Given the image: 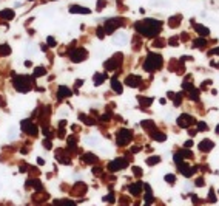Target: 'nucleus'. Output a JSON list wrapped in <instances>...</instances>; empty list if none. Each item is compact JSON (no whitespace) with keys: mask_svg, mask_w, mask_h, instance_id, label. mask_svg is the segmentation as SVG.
<instances>
[{"mask_svg":"<svg viewBox=\"0 0 219 206\" xmlns=\"http://www.w3.org/2000/svg\"><path fill=\"white\" fill-rule=\"evenodd\" d=\"M10 138H16V127H12L10 130Z\"/></svg>","mask_w":219,"mask_h":206,"instance_id":"25","label":"nucleus"},{"mask_svg":"<svg viewBox=\"0 0 219 206\" xmlns=\"http://www.w3.org/2000/svg\"><path fill=\"white\" fill-rule=\"evenodd\" d=\"M70 12H73V14H90V10L88 8H82V6H71L70 8Z\"/></svg>","mask_w":219,"mask_h":206,"instance_id":"10","label":"nucleus"},{"mask_svg":"<svg viewBox=\"0 0 219 206\" xmlns=\"http://www.w3.org/2000/svg\"><path fill=\"white\" fill-rule=\"evenodd\" d=\"M97 36H99L100 39L104 37V30H102V28H99V30H97Z\"/></svg>","mask_w":219,"mask_h":206,"instance_id":"27","label":"nucleus"},{"mask_svg":"<svg viewBox=\"0 0 219 206\" xmlns=\"http://www.w3.org/2000/svg\"><path fill=\"white\" fill-rule=\"evenodd\" d=\"M45 73H46V71H45V68H43V67H37V68L34 70V76H35V78H39V76H43Z\"/></svg>","mask_w":219,"mask_h":206,"instance_id":"17","label":"nucleus"},{"mask_svg":"<svg viewBox=\"0 0 219 206\" xmlns=\"http://www.w3.org/2000/svg\"><path fill=\"white\" fill-rule=\"evenodd\" d=\"M160 22L159 20H154V19H145L142 22H137L136 23V30L139 31L141 34L144 36H148V37H151V36H156L160 31Z\"/></svg>","mask_w":219,"mask_h":206,"instance_id":"1","label":"nucleus"},{"mask_svg":"<svg viewBox=\"0 0 219 206\" xmlns=\"http://www.w3.org/2000/svg\"><path fill=\"white\" fill-rule=\"evenodd\" d=\"M113 43L114 45H119V47H123L128 43V36L123 33V31H116L114 36H113Z\"/></svg>","mask_w":219,"mask_h":206,"instance_id":"4","label":"nucleus"},{"mask_svg":"<svg viewBox=\"0 0 219 206\" xmlns=\"http://www.w3.org/2000/svg\"><path fill=\"white\" fill-rule=\"evenodd\" d=\"M14 87L19 92H28L29 87H31L29 85V78H28V76H23V74L16 76V78H14Z\"/></svg>","mask_w":219,"mask_h":206,"instance_id":"3","label":"nucleus"},{"mask_svg":"<svg viewBox=\"0 0 219 206\" xmlns=\"http://www.w3.org/2000/svg\"><path fill=\"white\" fill-rule=\"evenodd\" d=\"M130 140H131V132H130V130H125V129L119 130V133H117V144L123 146V144H127Z\"/></svg>","mask_w":219,"mask_h":206,"instance_id":"7","label":"nucleus"},{"mask_svg":"<svg viewBox=\"0 0 219 206\" xmlns=\"http://www.w3.org/2000/svg\"><path fill=\"white\" fill-rule=\"evenodd\" d=\"M83 160L87 161V163H94V161H96V156L91 155V154H87V155H83Z\"/></svg>","mask_w":219,"mask_h":206,"instance_id":"19","label":"nucleus"},{"mask_svg":"<svg viewBox=\"0 0 219 206\" xmlns=\"http://www.w3.org/2000/svg\"><path fill=\"white\" fill-rule=\"evenodd\" d=\"M211 147H213V143H211V141H208V140L201 143V149H202V150H210Z\"/></svg>","mask_w":219,"mask_h":206,"instance_id":"15","label":"nucleus"},{"mask_svg":"<svg viewBox=\"0 0 219 206\" xmlns=\"http://www.w3.org/2000/svg\"><path fill=\"white\" fill-rule=\"evenodd\" d=\"M154 163H159V156H153V158L148 160V164H154Z\"/></svg>","mask_w":219,"mask_h":206,"instance_id":"24","label":"nucleus"},{"mask_svg":"<svg viewBox=\"0 0 219 206\" xmlns=\"http://www.w3.org/2000/svg\"><path fill=\"white\" fill-rule=\"evenodd\" d=\"M160 65H162V57L159 54H154V53H150L147 61H145V64H144V68L147 71H153L156 68H159Z\"/></svg>","mask_w":219,"mask_h":206,"instance_id":"2","label":"nucleus"},{"mask_svg":"<svg viewBox=\"0 0 219 206\" xmlns=\"http://www.w3.org/2000/svg\"><path fill=\"white\" fill-rule=\"evenodd\" d=\"M71 95V92L68 90V88H65L63 85L60 87V90H59V98H63V96H70Z\"/></svg>","mask_w":219,"mask_h":206,"instance_id":"16","label":"nucleus"},{"mask_svg":"<svg viewBox=\"0 0 219 206\" xmlns=\"http://www.w3.org/2000/svg\"><path fill=\"white\" fill-rule=\"evenodd\" d=\"M102 81H104V76L97 74V76H96V79H94V84H96V85H99V84H102Z\"/></svg>","mask_w":219,"mask_h":206,"instance_id":"22","label":"nucleus"},{"mask_svg":"<svg viewBox=\"0 0 219 206\" xmlns=\"http://www.w3.org/2000/svg\"><path fill=\"white\" fill-rule=\"evenodd\" d=\"M111 87H113V90L114 92H117V93H122V85H120V82H117V79H113L111 81Z\"/></svg>","mask_w":219,"mask_h":206,"instance_id":"14","label":"nucleus"},{"mask_svg":"<svg viewBox=\"0 0 219 206\" xmlns=\"http://www.w3.org/2000/svg\"><path fill=\"white\" fill-rule=\"evenodd\" d=\"M117 59H120L119 54H116L114 57H111L110 61H106V62H105V68H106V70H113V68H116V67H117V64H120V62H116Z\"/></svg>","mask_w":219,"mask_h":206,"instance_id":"9","label":"nucleus"},{"mask_svg":"<svg viewBox=\"0 0 219 206\" xmlns=\"http://www.w3.org/2000/svg\"><path fill=\"white\" fill-rule=\"evenodd\" d=\"M20 126H22V129L28 133V135H35L37 133V127H35V124L34 123H31L29 119H25V121H22L20 123Z\"/></svg>","mask_w":219,"mask_h":206,"instance_id":"6","label":"nucleus"},{"mask_svg":"<svg viewBox=\"0 0 219 206\" xmlns=\"http://www.w3.org/2000/svg\"><path fill=\"white\" fill-rule=\"evenodd\" d=\"M139 82H141V78H139V76H128V78H127V84H128V85H131V87H137V85H139Z\"/></svg>","mask_w":219,"mask_h":206,"instance_id":"11","label":"nucleus"},{"mask_svg":"<svg viewBox=\"0 0 219 206\" xmlns=\"http://www.w3.org/2000/svg\"><path fill=\"white\" fill-rule=\"evenodd\" d=\"M0 17H3V19H12V17H14V11L12 10H3L0 12Z\"/></svg>","mask_w":219,"mask_h":206,"instance_id":"13","label":"nucleus"},{"mask_svg":"<svg viewBox=\"0 0 219 206\" xmlns=\"http://www.w3.org/2000/svg\"><path fill=\"white\" fill-rule=\"evenodd\" d=\"M119 23H120L119 19H110V20H106V23H105V33H113V30L116 28V26H119Z\"/></svg>","mask_w":219,"mask_h":206,"instance_id":"8","label":"nucleus"},{"mask_svg":"<svg viewBox=\"0 0 219 206\" xmlns=\"http://www.w3.org/2000/svg\"><path fill=\"white\" fill-rule=\"evenodd\" d=\"M181 19H182L181 16H174V17H171V19L168 20L170 26H173V28H174V26H177V25H176V22H177V20H181Z\"/></svg>","mask_w":219,"mask_h":206,"instance_id":"18","label":"nucleus"},{"mask_svg":"<svg viewBox=\"0 0 219 206\" xmlns=\"http://www.w3.org/2000/svg\"><path fill=\"white\" fill-rule=\"evenodd\" d=\"M0 53H2V54H10V53H11L10 45H2V47H0Z\"/></svg>","mask_w":219,"mask_h":206,"instance_id":"20","label":"nucleus"},{"mask_svg":"<svg viewBox=\"0 0 219 206\" xmlns=\"http://www.w3.org/2000/svg\"><path fill=\"white\" fill-rule=\"evenodd\" d=\"M48 45H51V47H53V45H56V40L53 39V37H50V39H48Z\"/></svg>","mask_w":219,"mask_h":206,"instance_id":"26","label":"nucleus"},{"mask_svg":"<svg viewBox=\"0 0 219 206\" xmlns=\"http://www.w3.org/2000/svg\"><path fill=\"white\" fill-rule=\"evenodd\" d=\"M85 141L90 143V144H97V141H99V140H97V138H85Z\"/></svg>","mask_w":219,"mask_h":206,"instance_id":"23","label":"nucleus"},{"mask_svg":"<svg viewBox=\"0 0 219 206\" xmlns=\"http://www.w3.org/2000/svg\"><path fill=\"white\" fill-rule=\"evenodd\" d=\"M87 50L85 48H76V50H73L70 53V57H71V61L73 62H80L82 59H85L87 57Z\"/></svg>","mask_w":219,"mask_h":206,"instance_id":"5","label":"nucleus"},{"mask_svg":"<svg viewBox=\"0 0 219 206\" xmlns=\"http://www.w3.org/2000/svg\"><path fill=\"white\" fill-rule=\"evenodd\" d=\"M193 118H190L188 115H182L181 118H179V126H182V127H187L190 123H193Z\"/></svg>","mask_w":219,"mask_h":206,"instance_id":"12","label":"nucleus"},{"mask_svg":"<svg viewBox=\"0 0 219 206\" xmlns=\"http://www.w3.org/2000/svg\"><path fill=\"white\" fill-rule=\"evenodd\" d=\"M196 31H198L199 34H202V36H207V34H208V30L204 28V26H196Z\"/></svg>","mask_w":219,"mask_h":206,"instance_id":"21","label":"nucleus"}]
</instances>
